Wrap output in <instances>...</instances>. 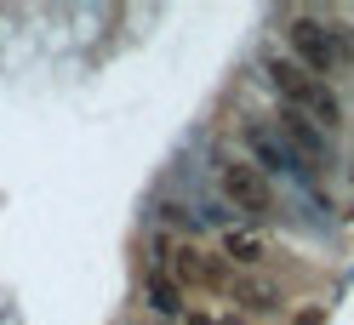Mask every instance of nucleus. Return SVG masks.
<instances>
[{"instance_id":"obj_1","label":"nucleus","mask_w":354,"mask_h":325,"mask_svg":"<svg viewBox=\"0 0 354 325\" xmlns=\"http://www.w3.org/2000/svg\"><path fill=\"white\" fill-rule=\"evenodd\" d=\"M286 40H292V63L303 75H343L348 63H354V29L337 23V17H292V29H286Z\"/></svg>"},{"instance_id":"obj_2","label":"nucleus","mask_w":354,"mask_h":325,"mask_svg":"<svg viewBox=\"0 0 354 325\" xmlns=\"http://www.w3.org/2000/svg\"><path fill=\"white\" fill-rule=\"evenodd\" d=\"M269 86L280 92V103L292 108V115H303V120H315L320 132H331V126L343 120V103H337V92H331L326 80H315V75H303L292 57H269Z\"/></svg>"},{"instance_id":"obj_3","label":"nucleus","mask_w":354,"mask_h":325,"mask_svg":"<svg viewBox=\"0 0 354 325\" xmlns=\"http://www.w3.org/2000/svg\"><path fill=\"white\" fill-rule=\"evenodd\" d=\"M217 183H223L229 206H234L240 217H252V223H263V217L274 211V188H269V177H263V171H257L252 160L229 155L223 166H217Z\"/></svg>"},{"instance_id":"obj_4","label":"nucleus","mask_w":354,"mask_h":325,"mask_svg":"<svg viewBox=\"0 0 354 325\" xmlns=\"http://www.w3.org/2000/svg\"><path fill=\"white\" fill-rule=\"evenodd\" d=\"M274 137L292 148L297 160H315V166H331V132H320L315 120H303V115H292V108H280L274 115Z\"/></svg>"},{"instance_id":"obj_5","label":"nucleus","mask_w":354,"mask_h":325,"mask_svg":"<svg viewBox=\"0 0 354 325\" xmlns=\"http://www.w3.org/2000/svg\"><path fill=\"white\" fill-rule=\"evenodd\" d=\"M171 279L177 286H201V291H223L229 286V268H223V257H212V251H201V246H177L171 251Z\"/></svg>"},{"instance_id":"obj_6","label":"nucleus","mask_w":354,"mask_h":325,"mask_svg":"<svg viewBox=\"0 0 354 325\" xmlns=\"http://www.w3.org/2000/svg\"><path fill=\"white\" fill-rule=\"evenodd\" d=\"M246 148H252V166L263 171V177H269V171H303L297 155L269 132V126H246Z\"/></svg>"},{"instance_id":"obj_7","label":"nucleus","mask_w":354,"mask_h":325,"mask_svg":"<svg viewBox=\"0 0 354 325\" xmlns=\"http://www.w3.org/2000/svg\"><path fill=\"white\" fill-rule=\"evenodd\" d=\"M223 263L257 268V263H263V240H257L252 228H229V234H223Z\"/></svg>"},{"instance_id":"obj_8","label":"nucleus","mask_w":354,"mask_h":325,"mask_svg":"<svg viewBox=\"0 0 354 325\" xmlns=\"http://www.w3.org/2000/svg\"><path fill=\"white\" fill-rule=\"evenodd\" d=\"M149 308L154 314H177L183 308V286H177L171 274H149Z\"/></svg>"},{"instance_id":"obj_9","label":"nucleus","mask_w":354,"mask_h":325,"mask_svg":"<svg viewBox=\"0 0 354 325\" xmlns=\"http://www.w3.org/2000/svg\"><path fill=\"white\" fill-rule=\"evenodd\" d=\"M234 297L246 302V308H257V314H263V308H280V291L263 286V279H234Z\"/></svg>"},{"instance_id":"obj_10","label":"nucleus","mask_w":354,"mask_h":325,"mask_svg":"<svg viewBox=\"0 0 354 325\" xmlns=\"http://www.w3.org/2000/svg\"><path fill=\"white\" fill-rule=\"evenodd\" d=\"M292 325H326V308H315V302H303V308L292 314Z\"/></svg>"},{"instance_id":"obj_11","label":"nucleus","mask_w":354,"mask_h":325,"mask_svg":"<svg viewBox=\"0 0 354 325\" xmlns=\"http://www.w3.org/2000/svg\"><path fill=\"white\" fill-rule=\"evenodd\" d=\"M189 325H217V319H212L206 308H189Z\"/></svg>"}]
</instances>
